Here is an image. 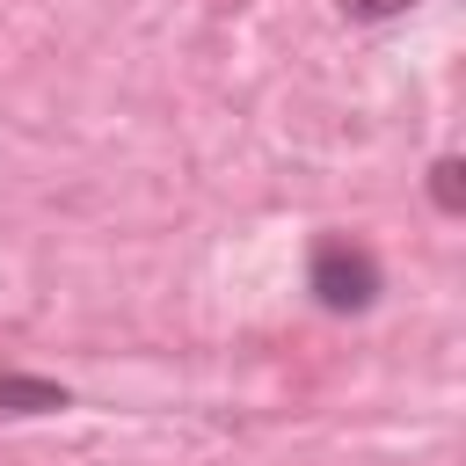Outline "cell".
Masks as SVG:
<instances>
[{
  "label": "cell",
  "instance_id": "cell-1",
  "mask_svg": "<svg viewBox=\"0 0 466 466\" xmlns=\"http://www.w3.org/2000/svg\"><path fill=\"white\" fill-rule=\"evenodd\" d=\"M306 291H313L320 313L350 320V313H371V306H379L386 269H379V255H371L364 240H350V233H320L313 255H306Z\"/></svg>",
  "mask_w": 466,
  "mask_h": 466
},
{
  "label": "cell",
  "instance_id": "cell-3",
  "mask_svg": "<svg viewBox=\"0 0 466 466\" xmlns=\"http://www.w3.org/2000/svg\"><path fill=\"white\" fill-rule=\"evenodd\" d=\"M430 204H437L444 218H466V160H459V153H437V160H430Z\"/></svg>",
  "mask_w": 466,
  "mask_h": 466
},
{
  "label": "cell",
  "instance_id": "cell-2",
  "mask_svg": "<svg viewBox=\"0 0 466 466\" xmlns=\"http://www.w3.org/2000/svg\"><path fill=\"white\" fill-rule=\"evenodd\" d=\"M73 393L58 379H36V371H0V415H66Z\"/></svg>",
  "mask_w": 466,
  "mask_h": 466
},
{
  "label": "cell",
  "instance_id": "cell-4",
  "mask_svg": "<svg viewBox=\"0 0 466 466\" xmlns=\"http://www.w3.org/2000/svg\"><path fill=\"white\" fill-rule=\"evenodd\" d=\"M408 7H422V0H335L342 22H393V15H408Z\"/></svg>",
  "mask_w": 466,
  "mask_h": 466
}]
</instances>
